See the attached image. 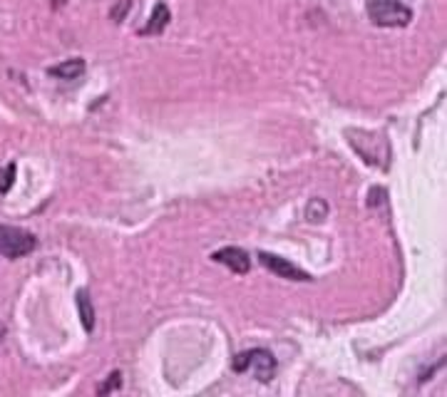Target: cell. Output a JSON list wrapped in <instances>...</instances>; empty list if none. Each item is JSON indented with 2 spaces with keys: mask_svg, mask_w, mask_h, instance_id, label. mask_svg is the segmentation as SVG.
Returning a JSON list of instances; mask_svg holds the SVG:
<instances>
[{
  "mask_svg": "<svg viewBox=\"0 0 447 397\" xmlns=\"http://www.w3.org/2000/svg\"><path fill=\"white\" fill-rule=\"evenodd\" d=\"M122 385V375L119 372H109L107 375V382L104 385H99V395H107V392H112V390H117V387Z\"/></svg>",
  "mask_w": 447,
  "mask_h": 397,
  "instance_id": "cell-11",
  "label": "cell"
},
{
  "mask_svg": "<svg viewBox=\"0 0 447 397\" xmlns=\"http://www.w3.org/2000/svg\"><path fill=\"white\" fill-rule=\"evenodd\" d=\"M15 174H18V167L15 164H8V167L0 169V194H8L10 186L15 181Z\"/></svg>",
  "mask_w": 447,
  "mask_h": 397,
  "instance_id": "cell-10",
  "label": "cell"
},
{
  "mask_svg": "<svg viewBox=\"0 0 447 397\" xmlns=\"http://www.w3.org/2000/svg\"><path fill=\"white\" fill-rule=\"evenodd\" d=\"M258 261H261L263 268H268V271L276 273L278 278H286V281H301V283L313 281V278L308 276L303 268L293 266L291 261H286V258H281V256H273V253L261 251V253H258Z\"/></svg>",
  "mask_w": 447,
  "mask_h": 397,
  "instance_id": "cell-4",
  "label": "cell"
},
{
  "mask_svg": "<svg viewBox=\"0 0 447 397\" xmlns=\"http://www.w3.org/2000/svg\"><path fill=\"white\" fill-rule=\"evenodd\" d=\"M77 311H79V318H82V328L87 332H92V328H94V308H92V303H89V293L84 291H77Z\"/></svg>",
  "mask_w": 447,
  "mask_h": 397,
  "instance_id": "cell-8",
  "label": "cell"
},
{
  "mask_svg": "<svg viewBox=\"0 0 447 397\" xmlns=\"http://www.w3.org/2000/svg\"><path fill=\"white\" fill-rule=\"evenodd\" d=\"M211 258L216 263H224L226 268H231L233 273H248V268H251V258H248V253L236 246L219 248V251L211 253Z\"/></svg>",
  "mask_w": 447,
  "mask_h": 397,
  "instance_id": "cell-5",
  "label": "cell"
},
{
  "mask_svg": "<svg viewBox=\"0 0 447 397\" xmlns=\"http://www.w3.org/2000/svg\"><path fill=\"white\" fill-rule=\"evenodd\" d=\"M233 372H251V375L258 377L261 382H268L276 375V357H273L266 347L246 350L233 357Z\"/></svg>",
  "mask_w": 447,
  "mask_h": 397,
  "instance_id": "cell-2",
  "label": "cell"
},
{
  "mask_svg": "<svg viewBox=\"0 0 447 397\" xmlns=\"http://www.w3.org/2000/svg\"><path fill=\"white\" fill-rule=\"evenodd\" d=\"M38 246V238L30 231L20 226H8V223H0V253L5 258H23L30 251H35Z\"/></svg>",
  "mask_w": 447,
  "mask_h": 397,
  "instance_id": "cell-3",
  "label": "cell"
},
{
  "mask_svg": "<svg viewBox=\"0 0 447 397\" xmlns=\"http://www.w3.org/2000/svg\"><path fill=\"white\" fill-rule=\"evenodd\" d=\"M169 20H172V13H169V8L164 3H159V5H154V13H152V18H149V23H147V28H142L139 30V35H159L164 28L169 25Z\"/></svg>",
  "mask_w": 447,
  "mask_h": 397,
  "instance_id": "cell-7",
  "label": "cell"
},
{
  "mask_svg": "<svg viewBox=\"0 0 447 397\" xmlns=\"http://www.w3.org/2000/svg\"><path fill=\"white\" fill-rule=\"evenodd\" d=\"M326 213H328V206H326V201H323V198H313V201L308 203V208H306L308 221H323V218H326Z\"/></svg>",
  "mask_w": 447,
  "mask_h": 397,
  "instance_id": "cell-9",
  "label": "cell"
},
{
  "mask_svg": "<svg viewBox=\"0 0 447 397\" xmlns=\"http://www.w3.org/2000/svg\"><path fill=\"white\" fill-rule=\"evenodd\" d=\"M3 337H5V325L0 323V342H3Z\"/></svg>",
  "mask_w": 447,
  "mask_h": 397,
  "instance_id": "cell-13",
  "label": "cell"
},
{
  "mask_svg": "<svg viewBox=\"0 0 447 397\" xmlns=\"http://www.w3.org/2000/svg\"><path fill=\"white\" fill-rule=\"evenodd\" d=\"M48 74H50V77H57V79H77V77H82V74H84V60L82 57L65 60V62L50 67Z\"/></svg>",
  "mask_w": 447,
  "mask_h": 397,
  "instance_id": "cell-6",
  "label": "cell"
},
{
  "mask_svg": "<svg viewBox=\"0 0 447 397\" xmlns=\"http://www.w3.org/2000/svg\"><path fill=\"white\" fill-rule=\"evenodd\" d=\"M365 13L377 28H405L412 20V10L400 0H368Z\"/></svg>",
  "mask_w": 447,
  "mask_h": 397,
  "instance_id": "cell-1",
  "label": "cell"
},
{
  "mask_svg": "<svg viewBox=\"0 0 447 397\" xmlns=\"http://www.w3.org/2000/svg\"><path fill=\"white\" fill-rule=\"evenodd\" d=\"M129 3H132V0H119L117 8L109 10V18H112L114 23H122L124 15H127V10H129Z\"/></svg>",
  "mask_w": 447,
  "mask_h": 397,
  "instance_id": "cell-12",
  "label": "cell"
}]
</instances>
